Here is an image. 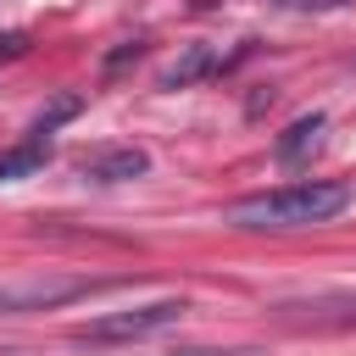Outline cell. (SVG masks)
I'll return each instance as SVG.
<instances>
[{
    "mask_svg": "<svg viewBox=\"0 0 356 356\" xmlns=\"http://www.w3.org/2000/svg\"><path fill=\"white\" fill-rule=\"evenodd\" d=\"M345 206H350V184L300 178V184H278V189H261V195L234 200L228 217L239 228H317V222H334Z\"/></svg>",
    "mask_w": 356,
    "mask_h": 356,
    "instance_id": "cell-1",
    "label": "cell"
},
{
    "mask_svg": "<svg viewBox=\"0 0 356 356\" xmlns=\"http://www.w3.org/2000/svg\"><path fill=\"white\" fill-rule=\"evenodd\" d=\"M184 295H161V300H145V306H122V312H100L89 323L72 328V345H134V339H150L161 328H172L184 317Z\"/></svg>",
    "mask_w": 356,
    "mask_h": 356,
    "instance_id": "cell-2",
    "label": "cell"
},
{
    "mask_svg": "<svg viewBox=\"0 0 356 356\" xmlns=\"http://www.w3.org/2000/svg\"><path fill=\"white\" fill-rule=\"evenodd\" d=\"M111 289L106 278H11L0 284V317H22V312H50V306H67V300H83V295H100Z\"/></svg>",
    "mask_w": 356,
    "mask_h": 356,
    "instance_id": "cell-3",
    "label": "cell"
},
{
    "mask_svg": "<svg viewBox=\"0 0 356 356\" xmlns=\"http://www.w3.org/2000/svg\"><path fill=\"white\" fill-rule=\"evenodd\" d=\"M284 323H306V328H350L356 323V295L350 289H317V295H295L273 306Z\"/></svg>",
    "mask_w": 356,
    "mask_h": 356,
    "instance_id": "cell-4",
    "label": "cell"
},
{
    "mask_svg": "<svg viewBox=\"0 0 356 356\" xmlns=\"http://www.w3.org/2000/svg\"><path fill=\"white\" fill-rule=\"evenodd\" d=\"M145 172H150V156L139 145H100V150L78 156V178H89V184H134Z\"/></svg>",
    "mask_w": 356,
    "mask_h": 356,
    "instance_id": "cell-5",
    "label": "cell"
},
{
    "mask_svg": "<svg viewBox=\"0 0 356 356\" xmlns=\"http://www.w3.org/2000/svg\"><path fill=\"white\" fill-rule=\"evenodd\" d=\"M211 72H222V56H217V44H184V56L172 61V67H161V89H189V83H200V78H211Z\"/></svg>",
    "mask_w": 356,
    "mask_h": 356,
    "instance_id": "cell-6",
    "label": "cell"
},
{
    "mask_svg": "<svg viewBox=\"0 0 356 356\" xmlns=\"http://www.w3.org/2000/svg\"><path fill=\"white\" fill-rule=\"evenodd\" d=\"M323 128H328V117H323V111H306V117H295V122L278 134L273 156H278V161H289V167H295V161H306V156L323 145Z\"/></svg>",
    "mask_w": 356,
    "mask_h": 356,
    "instance_id": "cell-7",
    "label": "cell"
},
{
    "mask_svg": "<svg viewBox=\"0 0 356 356\" xmlns=\"http://www.w3.org/2000/svg\"><path fill=\"white\" fill-rule=\"evenodd\" d=\"M50 161V145L44 139H22V145H11V150H0V184H17V178H33L39 167Z\"/></svg>",
    "mask_w": 356,
    "mask_h": 356,
    "instance_id": "cell-8",
    "label": "cell"
},
{
    "mask_svg": "<svg viewBox=\"0 0 356 356\" xmlns=\"http://www.w3.org/2000/svg\"><path fill=\"white\" fill-rule=\"evenodd\" d=\"M78 111H83V95H72V89H61V95H50V100H44V106L33 111V122H28V134H33V139H44V134H56L61 122H72Z\"/></svg>",
    "mask_w": 356,
    "mask_h": 356,
    "instance_id": "cell-9",
    "label": "cell"
},
{
    "mask_svg": "<svg viewBox=\"0 0 356 356\" xmlns=\"http://www.w3.org/2000/svg\"><path fill=\"white\" fill-rule=\"evenodd\" d=\"M278 6H289V11H328V6H345V0H278Z\"/></svg>",
    "mask_w": 356,
    "mask_h": 356,
    "instance_id": "cell-10",
    "label": "cell"
},
{
    "mask_svg": "<svg viewBox=\"0 0 356 356\" xmlns=\"http://www.w3.org/2000/svg\"><path fill=\"white\" fill-rule=\"evenodd\" d=\"M22 44H28L22 33H6V39H0V56H22Z\"/></svg>",
    "mask_w": 356,
    "mask_h": 356,
    "instance_id": "cell-11",
    "label": "cell"
},
{
    "mask_svg": "<svg viewBox=\"0 0 356 356\" xmlns=\"http://www.w3.org/2000/svg\"><path fill=\"white\" fill-rule=\"evenodd\" d=\"M0 356H17V350H0Z\"/></svg>",
    "mask_w": 356,
    "mask_h": 356,
    "instance_id": "cell-12",
    "label": "cell"
}]
</instances>
